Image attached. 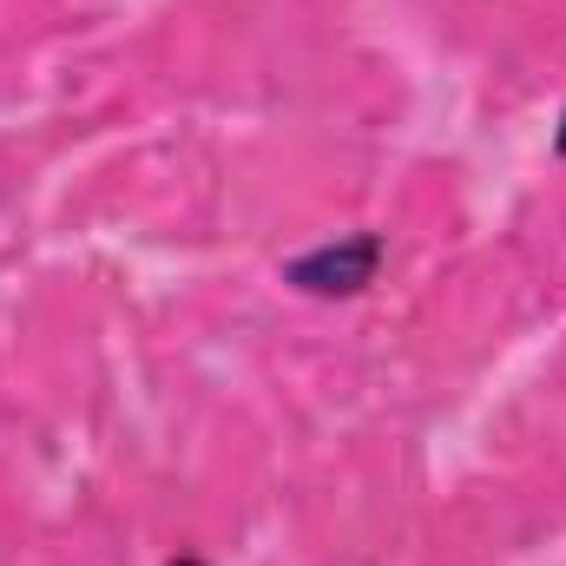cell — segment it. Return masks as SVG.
<instances>
[{"label":"cell","instance_id":"obj_1","mask_svg":"<svg viewBox=\"0 0 566 566\" xmlns=\"http://www.w3.org/2000/svg\"><path fill=\"white\" fill-rule=\"evenodd\" d=\"M376 271H382V238L356 231V238H336V244H316V251L290 258L283 283H296L310 296H356L363 283H376Z\"/></svg>","mask_w":566,"mask_h":566},{"label":"cell","instance_id":"obj_2","mask_svg":"<svg viewBox=\"0 0 566 566\" xmlns=\"http://www.w3.org/2000/svg\"><path fill=\"white\" fill-rule=\"evenodd\" d=\"M554 151L566 158V113H560V133H554Z\"/></svg>","mask_w":566,"mask_h":566},{"label":"cell","instance_id":"obj_3","mask_svg":"<svg viewBox=\"0 0 566 566\" xmlns=\"http://www.w3.org/2000/svg\"><path fill=\"white\" fill-rule=\"evenodd\" d=\"M171 566H205V560H198V554H178V560H171Z\"/></svg>","mask_w":566,"mask_h":566}]
</instances>
